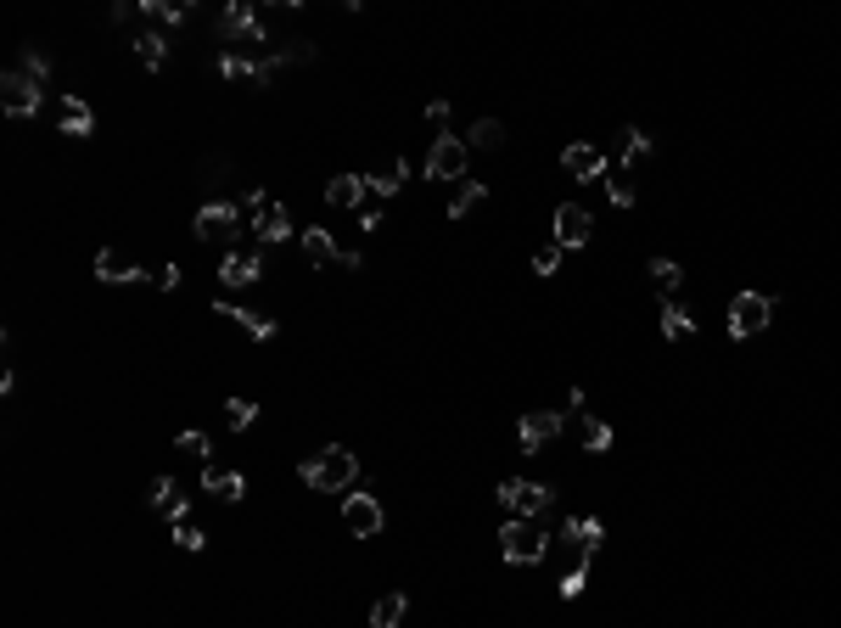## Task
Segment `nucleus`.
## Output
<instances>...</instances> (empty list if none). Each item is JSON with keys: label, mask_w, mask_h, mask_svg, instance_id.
Returning <instances> with one entry per match:
<instances>
[{"label": "nucleus", "mask_w": 841, "mask_h": 628, "mask_svg": "<svg viewBox=\"0 0 841 628\" xmlns=\"http://www.w3.org/2000/svg\"><path fill=\"white\" fill-rule=\"evenodd\" d=\"M298 477L314 488V494H348V488L359 483V460L354 449H343V443H326L314 460H303Z\"/></svg>", "instance_id": "f257e3e1"}, {"label": "nucleus", "mask_w": 841, "mask_h": 628, "mask_svg": "<svg viewBox=\"0 0 841 628\" xmlns=\"http://www.w3.org/2000/svg\"><path fill=\"white\" fill-rule=\"evenodd\" d=\"M499 556L511 561V567H539L544 556H550V528L539 522H522V516H511L505 528H499Z\"/></svg>", "instance_id": "f03ea898"}, {"label": "nucleus", "mask_w": 841, "mask_h": 628, "mask_svg": "<svg viewBox=\"0 0 841 628\" xmlns=\"http://www.w3.org/2000/svg\"><path fill=\"white\" fill-rule=\"evenodd\" d=\"M494 500L505 505L511 516H522V522H539V516H550V505H556V488H550V483H528V477H511V483H499Z\"/></svg>", "instance_id": "7ed1b4c3"}, {"label": "nucleus", "mask_w": 841, "mask_h": 628, "mask_svg": "<svg viewBox=\"0 0 841 628\" xmlns=\"http://www.w3.org/2000/svg\"><path fill=\"white\" fill-rule=\"evenodd\" d=\"M242 230H247V214L236 202H202L197 219H191V236H197V242H236Z\"/></svg>", "instance_id": "20e7f679"}, {"label": "nucleus", "mask_w": 841, "mask_h": 628, "mask_svg": "<svg viewBox=\"0 0 841 628\" xmlns=\"http://www.w3.org/2000/svg\"><path fill=\"white\" fill-rule=\"evenodd\" d=\"M774 320V298L769 292H735L729 298V337H757V331H769Z\"/></svg>", "instance_id": "39448f33"}, {"label": "nucleus", "mask_w": 841, "mask_h": 628, "mask_svg": "<svg viewBox=\"0 0 841 628\" xmlns=\"http://www.w3.org/2000/svg\"><path fill=\"white\" fill-rule=\"evenodd\" d=\"M40 90L45 85H34L29 73L12 62V68L0 73V107H6V118H34L40 113Z\"/></svg>", "instance_id": "423d86ee"}, {"label": "nucleus", "mask_w": 841, "mask_h": 628, "mask_svg": "<svg viewBox=\"0 0 841 628\" xmlns=\"http://www.w3.org/2000/svg\"><path fill=\"white\" fill-rule=\"evenodd\" d=\"M466 163H471V146L460 135H438L427 152V180H466Z\"/></svg>", "instance_id": "0eeeda50"}, {"label": "nucleus", "mask_w": 841, "mask_h": 628, "mask_svg": "<svg viewBox=\"0 0 841 628\" xmlns=\"http://www.w3.org/2000/svg\"><path fill=\"white\" fill-rule=\"evenodd\" d=\"M600 539H606V528H600L595 516H567V522H561V544L572 550V567H589Z\"/></svg>", "instance_id": "6e6552de"}, {"label": "nucleus", "mask_w": 841, "mask_h": 628, "mask_svg": "<svg viewBox=\"0 0 841 628\" xmlns=\"http://www.w3.org/2000/svg\"><path fill=\"white\" fill-rule=\"evenodd\" d=\"M561 432H567V415H561V410H533V415L516 421V443H522L528 455H539L544 443H556Z\"/></svg>", "instance_id": "1a4fd4ad"}, {"label": "nucleus", "mask_w": 841, "mask_h": 628, "mask_svg": "<svg viewBox=\"0 0 841 628\" xmlns=\"http://www.w3.org/2000/svg\"><path fill=\"white\" fill-rule=\"evenodd\" d=\"M219 40H225V45H264V17L236 0V6L219 12Z\"/></svg>", "instance_id": "9d476101"}, {"label": "nucleus", "mask_w": 841, "mask_h": 628, "mask_svg": "<svg viewBox=\"0 0 841 628\" xmlns=\"http://www.w3.org/2000/svg\"><path fill=\"white\" fill-rule=\"evenodd\" d=\"M343 522H348V533H354V539H376V533H382V522H387V511H382V500H376V494H343Z\"/></svg>", "instance_id": "9b49d317"}, {"label": "nucleus", "mask_w": 841, "mask_h": 628, "mask_svg": "<svg viewBox=\"0 0 841 628\" xmlns=\"http://www.w3.org/2000/svg\"><path fill=\"white\" fill-rule=\"evenodd\" d=\"M589 236H595V219H589V208H578V202H561V208H556V247L578 253V247H589Z\"/></svg>", "instance_id": "f8f14e48"}, {"label": "nucleus", "mask_w": 841, "mask_h": 628, "mask_svg": "<svg viewBox=\"0 0 841 628\" xmlns=\"http://www.w3.org/2000/svg\"><path fill=\"white\" fill-rule=\"evenodd\" d=\"M247 230H253V236H258L264 247H275V242H286V236H292V214H286V208H281L275 197H264V208H258L253 219H247Z\"/></svg>", "instance_id": "ddd939ff"}, {"label": "nucleus", "mask_w": 841, "mask_h": 628, "mask_svg": "<svg viewBox=\"0 0 841 628\" xmlns=\"http://www.w3.org/2000/svg\"><path fill=\"white\" fill-rule=\"evenodd\" d=\"M298 62H314V45H286L275 57H253V85H275L286 68H298Z\"/></svg>", "instance_id": "4468645a"}, {"label": "nucleus", "mask_w": 841, "mask_h": 628, "mask_svg": "<svg viewBox=\"0 0 841 628\" xmlns=\"http://www.w3.org/2000/svg\"><path fill=\"white\" fill-rule=\"evenodd\" d=\"M96 281L124 286V281H146V270H135V258L118 253V247H101V253H96Z\"/></svg>", "instance_id": "2eb2a0df"}, {"label": "nucleus", "mask_w": 841, "mask_h": 628, "mask_svg": "<svg viewBox=\"0 0 841 628\" xmlns=\"http://www.w3.org/2000/svg\"><path fill=\"white\" fill-rule=\"evenodd\" d=\"M258 275H264V253H225V264H219V281L225 286H253Z\"/></svg>", "instance_id": "dca6fc26"}, {"label": "nucleus", "mask_w": 841, "mask_h": 628, "mask_svg": "<svg viewBox=\"0 0 841 628\" xmlns=\"http://www.w3.org/2000/svg\"><path fill=\"white\" fill-rule=\"evenodd\" d=\"M326 202L331 208H365V202H371V180H365V174H337L326 186Z\"/></svg>", "instance_id": "f3484780"}, {"label": "nucleus", "mask_w": 841, "mask_h": 628, "mask_svg": "<svg viewBox=\"0 0 841 628\" xmlns=\"http://www.w3.org/2000/svg\"><path fill=\"white\" fill-rule=\"evenodd\" d=\"M561 169H567L572 180H600V174H606V152H600V146H567V152H561Z\"/></svg>", "instance_id": "a211bd4d"}, {"label": "nucleus", "mask_w": 841, "mask_h": 628, "mask_svg": "<svg viewBox=\"0 0 841 628\" xmlns=\"http://www.w3.org/2000/svg\"><path fill=\"white\" fill-rule=\"evenodd\" d=\"M152 511L169 516V522H186L191 500L180 494V483H174V477H152Z\"/></svg>", "instance_id": "6ab92c4d"}, {"label": "nucleus", "mask_w": 841, "mask_h": 628, "mask_svg": "<svg viewBox=\"0 0 841 628\" xmlns=\"http://www.w3.org/2000/svg\"><path fill=\"white\" fill-rule=\"evenodd\" d=\"M57 129H62V135H79V141H85V135H96V113H90L79 96H62V101H57Z\"/></svg>", "instance_id": "aec40b11"}, {"label": "nucleus", "mask_w": 841, "mask_h": 628, "mask_svg": "<svg viewBox=\"0 0 841 628\" xmlns=\"http://www.w3.org/2000/svg\"><path fill=\"white\" fill-rule=\"evenodd\" d=\"M202 488H208V494H214V500H225V505H236L247 494V477L242 471H219L214 460H208V466H202Z\"/></svg>", "instance_id": "412c9836"}, {"label": "nucleus", "mask_w": 841, "mask_h": 628, "mask_svg": "<svg viewBox=\"0 0 841 628\" xmlns=\"http://www.w3.org/2000/svg\"><path fill=\"white\" fill-rule=\"evenodd\" d=\"M303 258H309L314 270H331V264H343V247L331 242L320 225H309V230H303Z\"/></svg>", "instance_id": "4be33fe9"}, {"label": "nucleus", "mask_w": 841, "mask_h": 628, "mask_svg": "<svg viewBox=\"0 0 841 628\" xmlns=\"http://www.w3.org/2000/svg\"><path fill=\"white\" fill-rule=\"evenodd\" d=\"M135 57H141L146 73H163L169 68V34H157V29L135 34Z\"/></svg>", "instance_id": "5701e85b"}, {"label": "nucleus", "mask_w": 841, "mask_h": 628, "mask_svg": "<svg viewBox=\"0 0 841 628\" xmlns=\"http://www.w3.org/2000/svg\"><path fill=\"white\" fill-rule=\"evenodd\" d=\"M662 337H668V343H690V337H696V320H690V309L679 298L662 303Z\"/></svg>", "instance_id": "b1692460"}, {"label": "nucleus", "mask_w": 841, "mask_h": 628, "mask_svg": "<svg viewBox=\"0 0 841 628\" xmlns=\"http://www.w3.org/2000/svg\"><path fill=\"white\" fill-rule=\"evenodd\" d=\"M219 314H236V326H242L247 337H258V343H275V337H281V320H275V314H258V309H219Z\"/></svg>", "instance_id": "393cba45"}, {"label": "nucleus", "mask_w": 841, "mask_h": 628, "mask_svg": "<svg viewBox=\"0 0 841 628\" xmlns=\"http://www.w3.org/2000/svg\"><path fill=\"white\" fill-rule=\"evenodd\" d=\"M141 17H152V23H157V34H174V29H186L191 6H169V0H146V6H141Z\"/></svg>", "instance_id": "a878e982"}, {"label": "nucleus", "mask_w": 841, "mask_h": 628, "mask_svg": "<svg viewBox=\"0 0 841 628\" xmlns=\"http://www.w3.org/2000/svg\"><path fill=\"white\" fill-rule=\"evenodd\" d=\"M404 612H410V595H404V589H393V595H382V600L371 606V628H399Z\"/></svg>", "instance_id": "bb28decb"}, {"label": "nucleus", "mask_w": 841, "mask_h": 628, "mask_svg": "<svg viewBox=\"0 0 841 628\" xmlns=\"http://www.w3.org/2000/svg\"><path fill=\"white\" fill-rule=\"evenodd\" d=\"M477 202H488V186H483V180H460L455 197H449V219H466Z\"/></svg>", "instance_id": "cd10ccee"}, {"label": "nucleus", "mask_w": 841, "mask_h": 628, "mask_svg": "<svg viewBox=\"0 0 841 628\" xmlns=\"http://www.w3.org/2000/svg\"><path fill=\"white\" fill-rule=\"evenodd\" d=\"M466 146H477V152H494V146H505V124H499V118H477V124L466 129Z\"/></svg>", "instance_id": "c85d7f7f"}, {"label": "nucleus", "mask_w": 841, "mask_h": 628, "mask_svg": "<svg viewBox=\"0 0 841 628\" xmlns=\"http://www.w3.org/2000/svg\"><path fill=\"white\" fill-rule=\"evenodd\" d=\"M645 270H651V286H656V292H668V298L679 292V286H685V270H679L673 258H651Z\"/></svg>", "instance_id": "c756f323"}, {"label": "nucleus", "mask_w": 841, "mask_h": 628, "mask_svg": "<svg viewBox=\"0 0 841 628\" xmlns=\"http://www.w3.org/2000/svg\"><path fill=\"white\" fill-rule=\"evenodd\" d=\"M371 180V197L376 202H387V197H399V180H404V163L393 157V169H382V174H365Z\"/></svg>", "instance_id": "7c9ffc66"}, {"label": "nucleus", "mask_w": 841, "mask_h": 628, "mask_svg": "<svg viewBox=\"0 0 841 628\" xmlns=\"http://www.w3.org/2000/svg\"><path fill=\"white\" fill-rule=\"evenodd\" d=\"M606 197H612V208H634V202H640V186L628 180V169H617L612 180H606Z\"/></svg>", "instance_id": "2f4dec72"}, {"label": "nucleus", "mask_w": 841, "mask_h": 628, "mask_svg": "<svg viewBox=\"0 0 841 628\" xmlns=\"http://www.w3.org/2000/svg\"><path fill=\"white\" fill-rule=\"evenodd\" d=\"M258 421V404L253 399H225V427L230 432H247Z\"/></svg>", "instance_id": "473e14b6"}, {"label": "nucleus", "mask_w": 841, "mask_h": 628, "mask_svg": "<svg viewBox=\"0 0 841 628\" xmlns=\"http://www.w3.org/2000/svg\"><path fill=\"white\" fill-rule=\"evenodd\" d=\"M17 68L29 73L34 85H45V79H51V57H45L40 45H23V57H17Z\"/></svg>", "instance_id": "72a5a7b5"}, {"label": "nucleus", "mask_w": 841, "mask_h": 628, "mask_svg": "<svg viewBox=\"0 0 841 628\" xmlns=\"http://www.w3.org/2000/svg\"><path fill=\"white\" fill-rule=\"evenodd\" d=\"M645 157H651V135L645 129H623V169H634Z\"/></svg>", "instance_id": "f704fd0d"}, {"label": "nucleus", "mask_w": 841, "mask_h": 628, "mask_svg": "<svg viewBox=\"0 0 841 628\" xmlns=\"http://www.w3.org/2000/svg\"><path fill=\"white\" fill-rule=\"evenodd\" d=\"M174 449H180V455H191V460H202V466H208V455H214V443H208V432H180V438H174Z\"/></svg>", "instance_id": "c9c22d12"}, {"label": "nucleus", "mask_w": 841, "mask_h": 628, "mask_svg": "<svg viewBox=\"0 0 841 628\" xmlns=\"http://www.w3.org/2000/svg\"><path fill=\"white\" fill-rule=\"evenodd\" d=\"M584 449H589V455H606V449H612V427L595 421V415L584 421Z\"/></svg>", "instance_id": "e433bc0d"}, {"label": "nucleus", "mask_w": 841, "mask_h": 628, "mask_svg": "<svg viewBox=\"0 0 841 628\" xmlns=\"http://www.w3.org/2000/svg\"><path fill=\"white\" fill-rule=\"evenodd\" d=\"M561 258H567V247H556V242L539 247V253H533V275H539V281H550V275L561 270Z\"/></svg>", "instance_id": "4c0bfd02"}, {"label": "nucleus", "mask_w": 841, "mask_h": 628, "mask_svg": "<svg viewBox=\"0 0 841 628\" xmlns=\"http://www.w3.org/2000/svg\"><path fill=\"white\" fill-rule=\"evenodd\" d=\"M174 544H180V550H186V556H197L202 544H208V533H197V528H191V522H174Z\"/></svg>", "instance_id": "58836bf2"}, {"label": "nucleus", "mask_w": 841, "mask_h": 628, "mask_svg": "<svg viewBox=\"0 0 841 628\" xmlns=\"http://www.w3.org/2000/svg\"><path fill=\"white\" fill-rule=\"evenodd\" d=\"M589 589V567H567V578H561V600H578Z\"/></svg>", "instance_id": "ea45409f"}, {"label": "nucleus", "mask_w": 841, "mask_h": 628, "mask_svg": "<svg viewBox=\"0 0 841 628\" xmlns=\"http://www.w3.org/2000/svg\"><path fill=\"white\" fill-rule=\"evenodd\" d=\"M359 230H382V202H365V208H359Z\"/></svg>", "instance_id": "a19ab883"}, {"label": "nucleus", "mask_w": 841, "mask_h": 628, "mask_svg": "<svg viewBox=\"0 0 841 628\" xmlns=\"http://www.w3.org/2000/svg\"><path fill=\"white\" fill-rule=\"evenodd\" d=\"M197 174H230V157H197Z\"/></svg>", "instance_id": "79ce46f5"}, {"label": "nucleus", "mask_w": 841, "mask_h": 628, "mask_svg": "<svg viewBox=\"0 0 841 628\" xmlns=\"http://www.w3.org/2000/svg\"><path fill=\"white\" fill-rule=\"evenodd\" d=\"M427 118H432L438 129H449V101H427Z\"/></svg>", "instance_id": "37998d69"}, {"label": "nucleus", "mask_w": 841, "mask_h": 628, "mask_svg": "<svg viewBox=\"0 0 841 628\" xmlns=\"http://www.w3.org/2000/svg\"><path fill=\"white\" fill-rule=\"evenodd\" d=\"M157 286H163V292H174V286H180V264H169V270H157Z\"/></svg>", "instance_id": "c03bdc74"}]
</instances>
